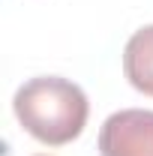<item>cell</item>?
<instances>
[{
  "mask_svg": "<svg viewBox=\"0 0 153 156\" xmlns=\"http://www.w3.org/2000/svg\"><path fill=\"white\" fill-rule=\"evenodd\" d=\"M102 156H153V111L123 108L114 111L99 129Z\"/></svg>",
  "mask_w": 153,
  "mask_h": 156,
  "instance_id": "cell-2",
  "label": "cell"
},
{
  "mask_svg": "<svg viewBox=\"0 0 153 156\" xmlns=\"http://www.w3.org/2000/svg\"><path fill=\"white\" fill-rule=\"evenodd\" d=\"M39 156H42V153H39Z\"/></svg>",
  "mask_w": 153,
  "mask_h": 156,
  "instance_id": "cell-4",
  "label": "cell"
},
{
  "mask_svg": "<svg viewBox=\"0 0 153 156\" xmlns=\"http://www.w3.org/2000/svg\"><path fill=\"white\" fill-rule=\"evenodd\" d=\"M12 111L36 141L60 147L84 132L90 102L75 81L60 75H39L15 90Z\"/></svg>",
  "mask_w": 153,
  "mask_h": 156,
  "instance_id": "cell-1",
  "label": "cell"
},
{
  "mask_svg": "<svg viewBox=\"0 0 153 156\" xmlns=\"http://www.w3.org/2000/svg\"><path fill=\"white\" fill-rule=\"evenodd\" d=\"M123 75L138 93L153 96V24L129 36L123 48Z\"/></svg>",
  "mask_w": 153,
  "mask_h": 156,
  "instance_id": "cell-3",
  "label": "cell"
}]
</instances>
